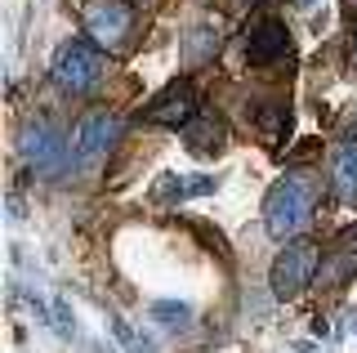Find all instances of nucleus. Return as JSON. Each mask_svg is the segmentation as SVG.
<instances>
[{
  "label": "nucleus",
  "instance_id": "20e7f679",
  "mask_svg": "<svg viewBox=\"0 0 357 353\" xmlns=\"http://www.w3.org/2000/svg\"><path fill=\"white\" fill-rule=\"evenodd\" d=\"M321 269V246L317 241H286V250H277L273 269H268V286H273V300H295L317 282Z\"/></svg>",
  "mask_w": 357,
  "mask_h": 353
},
{
  "label": "nucleus",
  "instance_id": "4468645a",
  "mask_svg": "<svg viewBox=\"0 0 357 353\" xmlns=\"http://www.w3.org/2000/svg\"><path fill=\"white\" fill-rule=\"evenodd\" d=\"M152 317L161 326H170V331H183L188 322H192V308H188V304H174V300H156L152 304Z\"/></svg>",
  "mask_w": 357,
  "mask_h": 353
},
{
  "label": "nucleus",
  "instance_id": "ddd939ff",
  "mask_svg": "<svg viewBox=\"0 0 357 353\" xmlns=\"http://www.w3.org/2000/svg\"><path fill=\"white\" fill-rule=\"evenodd\" d=\"M255 126H259V135L268 148H282L286 135H290V107L286 103H268L259 117H255Z\"/></svg>",
  "mask_w": 357,
  "mask_h": 353
},
{
  "label": "nucleus",
  "instance_id": "39448f33",
  "mask_svg": "<svg viewBox=\"0 0 357 353\" xmlns=\"http://www.w3.org/2000/svg\"><path fill=\"white\" fill-rule=\"evenodd\" d=\"M81 23H85V36L107 54H126L134 45V5L130 0H85Z\"/></svg>",
  "mask_w": 357,
  "mask_h": 353
},
{
  "label": "nucleus",
  "instance_id": "2eb2a0df",
  "mask_svg": "<svg viewBox=\"0 0 357 353\" xmlns=\"http://www.w3.org/2000/svg\"><path fill=\"white\" fill-rule=\"evenodd\" d=\"M54 331H59L63 340H72V308H67V300H54Z\"/></svg>",
  "mask_w": 357,
  "mask_h": 353
},
{
  "label": "nucleus",
  "instance_id": "6e6552de",
  "mask_svg": "<svg viewBox=\"0 0 357 353\" xmlns=\"http://www.w3.org/2000/svg\"><path fill=\"white\" fill-rule=\"evenodd\" d=\"M286 54H290V27L282 18L255 14L250 23H245V59H250L255 68H268V63L286 59Z\"/></svg>",
  "mask_w": 357,
  "mask_h": 353
},
{
  "label": "nucleus",
  "instance_id": "1a4fd4ad",
  "mask_svg": "<svg viewBox=\"0 0 357 353\" xmlns=\"http://www.w3.org/2000/svg\"><path fill=\"white\" fill-rule=\"evenodd\" d=\"M183 143L201 157H210V152H223V143H228V126L215 117V112H197L192 121L183 126Z\"/></svg>",
  "mask_w": 357,
  "mask_h": 353
},
{
  "label": "nucleus",
  "instance_id": "f257e3e1",
  "mask_svg": "<svg viewBox=\"0 0 357 353\" xmlns=\"http://www.w3.org/2000/svg\"><path fill=\"white\" fill-rule=\"evenodd\" d=\"M321 202V174L317 170H286L264 197V228L277 241H295L312 224V211Z\"/></svg>",
  "mask_w": 357,
  "mask_h": 353
},
{
  "label": "nucleus",
  "instance_id": "9d476101",
  "mask_svg": "<svg viewBox=\"0 0 357 353\" xmlns=\"http://www.w3.org/2000/svg\"><path fill=\"white\" fill-rule=\"evenodd\" d=\"M223 50V36L210 23H197L192 31L183 36V50H178V59H183V68H206V63H215Z\"/></svg>",
  "mask_w": 357,
  "mask_h": 353
},
{
  "label": "nucleus",
  "instance_id": "423d86ee",
  "mask_svg": "<svg viewBox=\"0 0 357 353\" xmlns=\"http://www.w3.org/2000/svg\"><path fill=\"white\" fill-rule=\"evenodd\" d=\"M116 139H121V117L107 107H89L72 126V170H89L94 161H103Z\"/></svg>",
  "mask_w": 357,
  "mask_h": 353
},
{
  "label": "nucleus",
  "instance_id": "7ed1b4c3",
  "mask_svg": "<svg viewBox=\"0 0 357 353\" xmlns=\"http://www.w3.org/2000/svg\"><path fill=\"white\" fill-rule=\"evenodd\" d=\"M18 152L45 179H63L72 170V135H63V126L54 117H31L18 135Z\"/></svg>",
  "mask_w": 357,
  "mask_h": 353
},
{
  "label": "nucleus",
  "instance_id": "0eeeda50",
  "mask_svg": "<svg viewBox=\"0 0 357 353\" xmlns=\"http://www.w3.org/2000/svg\"><path fill=\"white\" fill-rule=\"evenodd\" d=\"M197 112H201L197 85L192 81H170L148 107H143V121H148V126H165V130H183Z\"/></svg>",
  "mask_w": 357,
  "mask_h": 353
},
{
  "label": "nucleus",
  "instance_id": "9b49d317",
  "mask_svg": "<svg viewBox=\"0 0 357 353\" xmlns=\"http://www.w3.org/2000/svg\"><path fill=\"white\" fill-rule=\"evenodd\" d=\"M331 188L340 202H357V135L344 143V148H335L331 157Z\"/></svg>",
  "mask_w": 357,
  "mask_h": 353
},
{
  "label": "nucleus",
  "instance_id": "4be33fe9",
  "mask_svg": "<svg viewBox=\"0 0 357 353\" xmlns=\"http://www.w3.org/2000/svg\"><path fill=\"white\" fill-rule=\"evenodd\" d=\"M312 5H317V0H295V9H312Z\"/></svg>",
  "mask_w": 357,
  "mask_h": 353
},
{
  "label": "nucleus",
  "instance_id": "aec40b11",
  "mask_svg": "<svg viewBox=\"0 0 357 353\" xmlns=\"http://www.w3.org/2000/svg\"><path fill=\"white\" fill-rule=\"evenodd\" d=\"M130 5H134V9H152L156 0H130Z\"/></svg>",
  "mask_w": 357,
  "mask_h": 353
},
{
  "label": "nucleus",
  "instance_id": "f8f14e48",
  "mask_svg": "<svg viewBox=\"0 0 357 353\" xmlns=\"http://www.w3.org/2000/svg\"><path fill=\"white\" fill-rule=\"evenodd\" d=\"M357 273V250H331V255H321V269H317V282L335 291V286H344Z\"/></svg>",
  "mask_w": 357,
  "mask_h": 353
},
{
  "label": "nucleus",
  "instance_id": "f03ea898",
  "mask_svg": "<svg viewBox=\"0 0 357 353\" xmlns=\"http://www.w3.org/2000/svg\"><path fill=\"white\" fill-rule=\"evenodd\" d=\"M103 76H107V50H98L94 40H63V45L54 50L50 81L59 85L63 94L85 98L103 85Z\"/></svg>",
  "mask_w": 357,
  "mask_h": 353
},
{
  "label": "nucleus",
  "instance_id": "a211bd4d",
  "mask_svg": "<svg viewBox=\"0 0 357 353\" xmlns=\"http://www.w3.org/2000/svg\"><path fill=\"white\" fill-rule=\"evenodd\" d=\"M349 68H353V76H357V31L349 36Z\"/></svg>",
  "mask_w": 357,
  "mask_h": 353
},
{
  "label": "nucleus",
  "instance_id": "6ab92c4d",
  "mask_svg": "<svg viewBox=\"0 0 357 353\" xmlns=\"http://www.w3.org/2000/svg\"><path fill=\"white\" fill-rule=\"evenodd\" d=\"M344 14H349V18H357V0H344Z\"/></svg>",
  "mask_w": 357,
  "mask_h": 353
},
{
  "label": "nucleus",
  "instance_id": "f3484780",
  "mask_svg": "<svg viewBox=\"0 0 357 353\" xmlns=\"http://www.w3.org/2000/svg\"><path fill=\"white\" fill-rule=\"evenodd\" d=\"M112 331H116V340H121L126 349H134V345H139V340H134V331H130L126 322H121V317H112Z\"/></svg>",
  "mask_w": 357,
  "mask_h": 353
},
{
  "label": "nucleus",
  "instance_id": "412c9836",
  "mask_svg": "<svg viewBox=\"0 0 357 353\" xmlns=\"http://www.w3.org/2000/svg\"><path fill=\"white\" fill-rule=\"evenodd\" d=\"M126 353H152V345H134V349H126Z\"/></svg>",
  "mask_w": 357,
  "mask_h": 353
},
{
  "label": "nucleus",
  "instance_id": "dca6fc26",
  "mask_svg": "<svg viewBox=\"0 0 357 353\" xmlns=\"http://www.w3.org/2000/svg\"><path fill=\"white\" fill-rule=\"evenodd\" d=\"M210 193H219L215 174H192V179H188V197H210Z\"/></svg>",
  "mask_w": 357,
  "mask_h": 353
}]
</instances>
